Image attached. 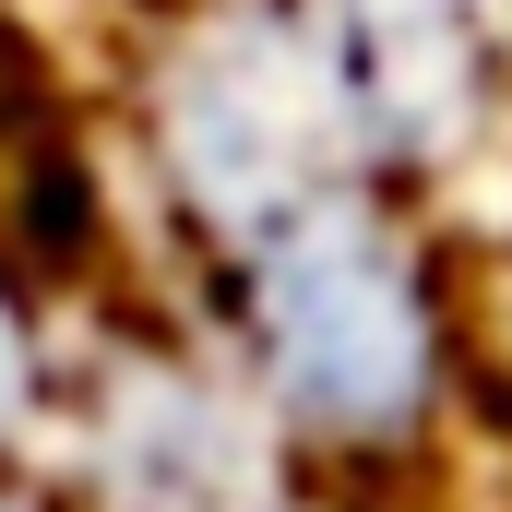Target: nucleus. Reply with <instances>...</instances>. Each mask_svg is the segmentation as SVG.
I'll use <instances>...</instances> for the list:
<instances>
[{"label":"nucleus","instance_id":"obj_1","mask_svg":"<svg viewBox=\"0 0 512 512\" xmlns=\"http://www.w3.org/2000/svg\"><path fill=\"white\" fill-rule=\"evenodd\" d=\"M131 167L191 322L334 477H417L465 417V239L393 167L310 0H155L131 36Z\"/></svg>","mask_w":512,"mask_h":512},{"label":"nucleus","instance_id":"obj_2","mask_svg":"<svg viewBox=\"0 0 512 512\" xmlns=\"http://www.w3.org/2000/svg\"><path fill=\"white\" fill-rule=\"evenodd\" d=\"M60 501L72 512H358L310 441L274 429L191 310H108L60 358Z\"/></svg>","mask_w":512,"mask_h":512},{"label":"nucleus","instance_id":"obj_3","mask_svg":"<svg viewBox=\"0 0 512 512\" xmlns=\"http://www.w3.org/2000/svg\"><path fill=\"white\" fill-rule=\"evenodd\" d=\"M346 96L393 167L465 239L477 203L512 191V0H310Z\"/></svg>","mask_w":512,"mask_h":512},{"label":"nucleus","instance_id":"obj_4","mask_svg":"<svg viewBox=\"0 0 512 512\" xmlns=\"http://www.w3.org/2000/svg\"><path fill=\"white\" fill-rule=\"evenodd\" d=\"M60 322L36 274L0 251V512H72L60 501Z\"/></svg>","mask_w":512,"mask_h":512}]
</instances>
